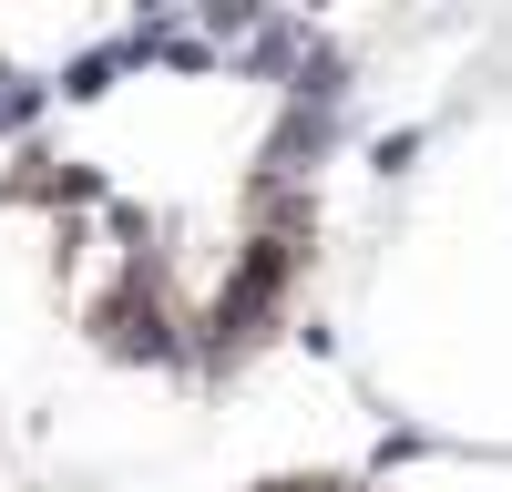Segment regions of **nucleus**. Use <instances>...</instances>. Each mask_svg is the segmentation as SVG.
<instances>
[{
	"label": "nucleus",
	"mask_w": 512,
	"mask_h": 492,
	"mask_svg": "<svg viewBox=\"0 0 512 492\" xmlns=\"http://www.w3.org/2000/svg\"><path fill=\"white\" fill-rule=\"evenodd\" d=\"M52 246L82 339L154 369H216L267 339L308 267L318 164L287 72H236L195 31L93 62L0 175Z\"/></svg>",
	"instance_id": "f257e3e1"
},
{
	"label": "nucleus",
	"mask_w": 512,
	"mask_h": 492,
	"mask_svg": "<svg viewBox=\"0 0 512 492\" xmlns=\"http://www.w3.org/2000/svg\"><path fill=\"white\" fill-rule=\"evenodd\" d=\"M246 492H379V482H359V472H267Z\"/></svg>",
	"instance_id": "f03ea898"
}]
</instances>
